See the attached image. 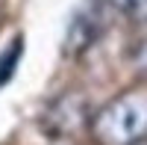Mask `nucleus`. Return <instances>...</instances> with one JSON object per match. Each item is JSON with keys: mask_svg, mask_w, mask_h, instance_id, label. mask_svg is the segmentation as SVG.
I'll return each mask as SVG.
<instances>
[{"mask_svg": "<svg viewBox=\"0 0 147 145\" xmlns=\"http://www.w3.org/2000/svg\"><path fill=\"white\" fill-rule=\"evenodd\" d=\"M91 133L100 145H132L147 136V83L124 89L91 118Z\"/></svg>", "mask_w": 147, "mask_h": 145, "instance_id": "1", "label": "nucleus"}, {"mask_svg": "<svg viewBox=\"0 0 147 145\" xmlns=\"http://www.w3.org/2000/svg\"><path fill=\"white\" fill-rule=\"evenodd\" d=\"M18 56H21V39H15V47L0 59V86L12 77V71H15V62H18Z\"/></svg>", "mask_w": 147, "mask_h": 145, "instance_id": "2", "label": "nucleus"}, {"mask_svg": "<svg viewBox=\"0 0 147 145\" xmlns=\"http://www.w3.org/2000/svg\"><path fill=\"white\" fill-rule=\"evenodd\" d=\"M132 62H136V68H138V74L147 80V36L141 39V44L136 47V56H132Z\"/></svg>", "mask_w": 147, "mask_h": 145, "instance_id": "3", "label": "nucleus"}, {"mask_svg": "<svg viewBox=\"0 0 147 145\" xmlns=\"http://www.w3.org/2000/svg\"><path fill=\"white\" fill-rule=\"evenodd\" d=\"M109 3L118 6V9H124V12H138V9L147 6V0H109Z\"/></svg>", "mask_w": 147, "mask_h": 145, "instance_id": "4", "label": "nucleus"}, {"mask_svg": "<svg viewBox=\"0 0 147 145\" xmlns=\"http://www.w3.org/2000/svg\"><path fill=\"white\" fill-rule=\"evenodd\" d=\"M132 145H147V136H144V139H138V142H132Z\"/></svg>", "mask_w": 147, "mask_h": 145, "instance_id": "5", "label": "nucleus"}, {"mask_svg": "<svg viewBox=\"0 0 147 145\" xmlns=\"http://www.w3.org/2000/svg\"><path fill=\"white\" fill-rule=\"evenodd\" d=\"M0 18H3V0H0Z\"/></svg>", "mask_w": 147, "mask_h": 145, "instance_id": "6", "label": "nucleus"}]
</instances>
